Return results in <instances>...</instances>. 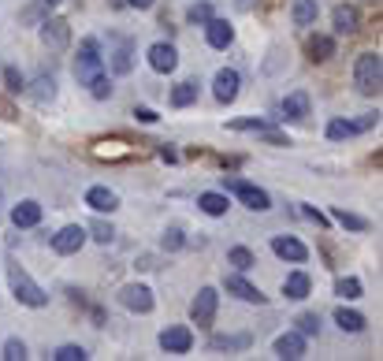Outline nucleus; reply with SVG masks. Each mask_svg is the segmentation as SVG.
<instances>
[{
	"label": "nucleus",
	"instance_id": "obj_1",
	"mask_svg": "<svg viewBox=\"0 0 383 361\" xmlns=\"http://www.w3.org/2000/svg\"><path fill=\"white\" fill-rule=\"evenodd\" d=\"M8 283H12V294H15L19 305H30V309H41V305H49V294L41 291L34 279H30L26 268L8 265Z\"/></svg>",
	"mask_w": 383,
	"mask_h": 361
},
{
	"label": "nucleus",
	"instance_id": "obj_2",
	"mask_svg": "<svg viewBox=\"0 0 383 361\" xmlns=\"http://www.w3.org/2000/svg\"><path fill=\"white\" fill-rule=\"evenodd\" d=\"M380 82H383V60H380V52H361L357 63H354V86H357V93L376 97L380 93Z\"/></svg>",
	"mask_w": 383,
	"mask_h": 361
},
{
	"label": "nucleus",
	"instance_id": "obj_3",
	"mask_svg": "<svg viewBox=\"0 0 383 361\" xmlns=\"http://www.w3.org/2000/svg\"><path fill=\"white\" fill-rule=\"evenodd\" d=\"M104 75V56L101 49H97L93 38H86L79 45V56H75V79H79V86H90Z\"/></svg>",
	"mask_w": 383,
	"mask_h": 361
},
{
	"label": "nucleus",
	"instance_id": "obj_4",
	"mask_svg": "<svg viewBox=\"0 0 383 361\" xmlns=\"http://www.w3.org/2000/svg\"><path fill=\"white\" fill-rule=\"evenodd\" d=\"M224 190H231L238 201L246 205V209H253V213H268L272 209V198H268V190H260L253 187V183H246V179H235V175H224Z\"/></svg>",
	"mask_w": 383,
	"mask_h": 361
},
{
	"label": "nucleus",
	"instance_id": "obj_5",
	"mask_svg": "<svg viewBox=\"0 0 383 361\" xmlns=\"http://www.w3.org/2000/svg\"><path fill=\"white\" fill-rule=\"evenodd\" d=\"M216 302H220V294H216V287H201L198 298L190 302V321L198 328H209L216 321Z\"/></svg>",
	"mask_w": 383,
	"mask_h": 361
},
{
	"label": "nucleus",
	"instance_id": "obj_6",
	"mask_svg": "<svg viewBox=\"0 0 383 361\" xmlns=\"http://www.w3.org/2000/svg\"><path fill=\"white\" fill-rule=\"evenodd\" d=\"M86 238H90V231H86L82 224H68L63 231L52 235V249H56L60 257H71V254H79V249L86 246Z\"/></svg>",
	"mask_w": 383,
	"mask_h": 361
},
{
	"label": "nucleus",
	"instance_id": "obj_7",
	"mask_svg": "<svg viewBox=\"0 0 383 361\" xmlns=\"http://www.w3.org/2000/svg\"><path fill=\"white\" fill-rule=\"evenodd\" d=\"M380 123V112H368V116H361V119H331L327 123V138L331 141H343V138H354V135H361V130H368V127H376Z\"/></svg>",
	"mask_w": 383,
	"mask_h": 361
},
{
	"label": "nucleus",
	"instance_id": "obj_8",
	"mask_svg": "<svg viewBox=\"0 0 383 361\" xmlns=\"http://www.w3.org/2000/svg\"><path fill=\"white\" fill-rule=\"evenodd\" d=\"M238 90H242V79H238V71L235 68H220L216 71V79H212V93H216V101L220 105H231Z\"/></svg>",
	"mask_w": 383,
	"mask_h": 361
},
{
	"label": "nucleus",
	"instance_id": "obj_9",
	"mask_svg": "<svg viewBox=\"0 0 383 361\" xmlns=\"http://www.w3.org/2000/svg\"><path fill=\"white\" fill-rule=\"evenodd\" d=\"M190 346H194V332H190V328L175 324V328H164V332H160V350H164V354H186Z\"/></svg>",
	"mask_w": 383,
	"mask_h": 361
},
{
	"label": "nucleus",
	"instance_id": "obj_10",
	"mask_svg": "<svg viewBox=\"0 0 383 361\" xmlns=\"http://www.w3.org/2000/svg\"><path fill=\"white\" fill-rule=\"evenodd\" d=\"M224 287H227V294H235L238 302H249V305H260V302H265V294H260L253 283L242 276V272H231V276H224Z\"/></svg>",
	"mask_w": 383,
	"mask_h": 361
},
{
	"label": "nucleus",
	"instance_id": "obj_11",
	"mask_svg": "<svg viewBox=\"0 0 383 361\" xmlns=\"http://www.w3.org/2000/svg\"><path fill=\"white\" fill-rule=\"evenodd\" d=\"M272 254L283 257V261H290V265H302V261L309 257V249H305V243H298L294 235H276V238H272Z\"/></svg>",
	"mask_w": 383,
	"mask_h": 361
},
{
	"label": "nucleus",
	"instance_id": "obj_12",
	"mask_svg": "<svg viewBox=\"0 0 383 361\" xmlns=\"http://www.w3.org/2000/svg\"><path fill=\"white\" fill-rule=\"evenodd\" d=\"M149 68L160 71V75H171L175 68H179V52H175V45H168V41L149 45Z\"/></svg>",
	"mask_w": 383,
	"mask_h": 361
},
{
	"label": "nucleus",
	"instance_id": "obj_13",
	"mask_svg": "<svg viewBox=\"0 0 383 361\" xmlns=\"http://www.w3.org/2000/svg\"><path fill=\"white\" fill-rule=\"evenodd\" d=\"M119 302H123L130 313H153V291L146 287V283H130V287H123Z\"/></svg>",
	"mask_w": 383,
	"mask_h": 361
},
{
	"label": "nucleus",
	"instance_id": "obj_14",
	"mask_svg": "<svg viewBox=\"0 0 383 361\" xmlns=\"http://www.w3.org/2000/svg\"><path fill=\"white\" fill-rule=\"evenodd\" d=\"M41 41H45L49 49H68V41H71L68 19H45V23H41Z\"/></svg>",
	"mask_w": 383,
	"mask_h": 361
},
{
	"label": "nucleus",
	"instance_id": "obj_15",
	"mask_svg": "<svg viewBox=\"0 0 383 361\" xmlns=\"http://www.w3.org/2000/svg\"><path fill=\"white\" fill-rule=\"evenodd\" d=\"M108 68H112V75H127L130 68H134V45H130L127 38H116V49L108 52Z\"/></svg>",
	"mask_w": 383,
	"mask_h": 361
},
{
	"label": "nucleus",
	"instance_id": "obj_16",
	"mask_svg": "<svg viewBox=\"0 0 383 361\" xmlns=\"http://www.w3.org/2000/svg\"><path fill=\"white\" fill-rule=\"evenodd\" d=\"M276 358L283 361H294V358H305V335L302 332H287V335H279L276 339Z\"/></svg>",
	"mask_w": 383,
	"mask_h": 361
},
{
	"label": "nucleus",
	"instance_id": "obj_17",
	"mask_svg": "<svg viewBox=\"0 0 383 361\" xmlns=\"http://www.w3.org/2000/svg\"><path fill=\"white\" fill-rule=\"evenodd\" d=\"M86 205H90L93 213H112V209H119V198H116V190H108V187H90L86 190Z\"/></svg>",
	"mask_w": 383,
	"mask_h": 361
},
{
	"label": "nucleus",
	"instance_id": "obj_18",
	"mask_svg": "<svg viewBox=\"0 0 383 361\" xmlns=\"http://www.w3.org/2000/svg\"><path fill=\"white\" fill-rule=\"evenodd\" d=\"M205 38H209L212 49H227L235 41V30H231V23H224V19H209V23H205Z\"/></svg>",
	"mask_w": 383,
	"mask_h": 361
},
{
	"label": "nucleus",
	"instance_id": "obj_19",
	"mask_svg": "<svg viewBox=\"0 0 383 361\" xmlns=\"http://www.w3.org/2000/svg\"><path fill=\"white\" fill-rule=\"evenodd\" d=\"M279 112H283V119H294V123H298V119H305V116H309V93L298 90V93L283 97Z\"/></svg>",
	"mask_w": 383,
	"mask_h": 361
},
{
	"label": "nucleus",
	"instance_id": "obj_20",
	"mask_svg": "<svg viewBox=\"0 0 383 361\" xmlns=\"http://www.w3.org/2000/svg\"><path fill=\"white\" fill-rule=\"evenodd\" d=\"M12 224H15V227H38V224H41V205L30 201V198L19 201L15 209H12Z\"/></svg>",
	"mask_w": 383,
	"mask_h": 361
},
{
	"label": "nucleus",
	"instance_id": "obj_21",
	"mask_svg": "<svg viewBox=\"0 0 383 361\" xmlns=\"http://www.w3.org/2000/svg\"><path fill=\"white\" fill-rule=\"evenodd\" d=\"M309 291H313V283H309V276H305V272H290L287 283H283V294H287V298H294V302L309 298Z\"/></svg>",
	"mask_w": 383,
	"mask_h": 361
},
{
	"label": "nucleus",
	"instance_id": "obj_22",
	"mask_svg": "<svg viewBox=\"0 0 383 361\" xmlns=\"http://www.w3.org/2000/svg\"><path fill=\"white\" fill-rule=\"evenodd\" d=\"M316 0H294V8H290V19H294V26H313L316 23Z\"/></svg>",
	"mask_w": 383,
	"mask_h": 361
},
{
	"label": "nucleus",
	"instance_id": "obj_23",
	"mask_svg": "<svg viewBox=\"0 0 383 361\" xmlns=\"http://www.w3.org/2000/svg\"><path fill=\"white\" fill-rule=\"evenodd\" d=\"M198 205H201V213H205V216H224L227 209H231V201H227V194H216V190L201 194V198H198Z\"/></svg>",
	"mask_w": 383,
	"mask_h": 361
},
{
	"label": "nucleus",
	"instance_id": "obj_24",
	"mask_svg": "<svg viewBox=\"0 0 383 361\" xmlns=\"http://www.w3.org/2000/svg\"><path fill=\"white\" fill-rule=\"evenodd\" d=\"M357 30V8L338 4L335 8V34H354Z\"/></svg>",
	"mask_w": 383,
	"mask_h": 361
},
{
	"label": "nucleus",
	"instance_id": "obj_25",
	"mask_svg": "<svg viewBox=\"0 0 383 361\" xmlns=\"http://www.w3.org/2000/svg\"><path fill=\"white\" fill-rule=\"evenodd\" d=\"M30 97H34V101L38 105H49L52 101V97H56V82H52L49 79V75H41V79H34V86H30V90H26Z\"/></svg>",
	"mask_w": 383,
	"mask_h": 361
},
{
	"label": "nucleus",
	"instance_id": "obj_26",
	"mask_svg": "<svg viewBox=\"0 0 383 361\" xmlns=\"http://www.w3.org/2000/svg\"><path fill=\"white\" fill-rule=\"evenodd\" d=\"M249 343H253L249 335H212L209 350H246Z\"/></svg>",
	"mask_w": 383,
	"mask_h": 361
},
{
	"label": "nucleus",
	"instance_id": "obj_27",
	"mask_svg": "<svg viewBox=\"0 0 383 361\" xmlns=\"http://www.w3.org/2000/svg\"><path fill=\"white\" fill-rule=\"evenodd\" d=\"M335 324L343 328V332L357 335L361 328H365V316H361V313H354V309H335Z\"/></svg>",
	"mask_w": 383,
	"mask_h": 361
},
{
	"label": "nucleus",
	"instance_id": "obj_28",
	"mask_svg": "<svg viewBox=\"0 0 383 361\" xmlns=\"http://www.w3.org/2000/svg\"><path fill=\"white\" fill-rule=\"evenodd\" d=\"M198 101V82H179L171 90V105L175 108H186V105H194Z\"/></svg>",
	"mask_w": 383,
	"mask_h": 361
},
{
	"label": "nucleus",
	"instance_id": "obj_29",
	"mask_svg": "<svg viewBox=\"0 0 383 361\" xmlns=\"http://www.w3.org/2000/svg\"><path fill=\"white\" fill-rule=\"evenodd\" d=\"M331 216L343 227H350V231H368V220L365 216H357V213H346V209H331Z\"/></svg>",
	"mask_w": 383,
	"mask_h": 361
},
{
	"label": "nucleus",
	"instance_id": "obj_30",
	"mask_svg": "<svg viewBox=\"0 0 383 361\" xmlns=\"http://www.w3.org/2000/svg\"><path fill=\"white\" fill-rule=\"evenodd\" d=\"M309 52H313V60H331V56H335V41L324 38V34H316V38L309 41Z\"/></svg>",
	"mask_w": 383,
	"mask_h": 361
},
{
	"label": "nucleus",
	"instance_id": "obj_31",
	"mask_svg": "<svg viewBox=\"0 0 383 361\" xmlns=\"http://www.w3.org/2000/svg\"><path fill=\"white\" fill-rule=\"evenodd\" d=\"M227 261H231V265H235L238 272H249V268H253V265H257V257H253V254H249V249H246V246H235V249H231V254H227Z\"/></svg>",
	"mask_w": 383,
	"mask_h": 361
},
{
	"label": "nucleus",
	"instance_id": "obj_32",
	"mask_svg": "<svg viewBox=\"0 0 383 361\" xmlns=\"http://www.w3.org/2000/svg\"><path fill=\"white\" fill-rule=\"evenodd\" d=\"M335 294H343V298H361V279L357 276H343L335 283Z\"/></svg>",
	"mask_w": 383,
	"mask_h": 361
},
{
	"label": "nucleus",
	"instance_id": "obj_33",
	"mask_svg": "<svg viewBox=\"0 0 383 361\" xmlns=\"http://www.w3.org/2000/svg\"><path fill=\"white\" fill-rule=\"evenodd\" d=\"M0 358H4V361H23L26 358V343H23V339H8Z\"/></svg>",
	"mask_w": 383,
	"mask_h": 361
},
{
	"label": "nucleus",
	"instance_id": "obj_34",
	"mask_svg": "<svg viewBox=\"0 0 383 361\" xmlns=\"http://www.w3.org/2000/svg\"><path fill=\"white\" fill-rule=\"evenodd\" d=\"M45 12H49L45 4H30L26 12H23V23H26V26H41V23H45V19H49Z\"/></svg>",
	"mask_w": 383,
	"mask_h": 361
},
{
	"label": "nucleus",
	"instance_id": "obj_35",
	"mask_svg": "<svg viewBox=\"0 0 383 361\" xmlns=\"http://www.w3.org/2000/svg\"><path fill=\"white\" fill-rule=\"evenodd\" d=\"M227 130H257V135H265L268 123H265V119H231Z\"/></svg>",
	"mask_w": 383,
	"mask_h": 361
},
{
	"label": "nucleus",
	"instance_id": "obj_36",
	"mask_svg": "<svg viewBox=\"0 0 383 361\" xmlns=\"http://www.w3.org/2000/svg\"><path fill=\"white\" fill-rule=\"evenodd\" d=\"M298 332L302 335H316V332H320V316H316V313H302L298 316Z\"/></svg>",
	"mask_w": 383,
	"mask_h": 361
},
{
	"label": "nucleus",
	"instance_id": "obj_37",
	"mask_svg": "<svg viewBox=\"0 0 383 361\" xmlns=\"http://www.w3.org/2000/svg\"><path fill=\"white\" fill-rule=\"evenodd\" d=\"M186 19H190V23H201V26H205V23H209V19H212V8H209V4H205V0H201V4H194L190 12H186Z\"/></svg>",
	"mask_w": 383,
	"mask_h": 361
},
{
	"label": "nucleus",
	"instance_id": "obj_38",
	"mask_svg": "<svg viewBox=\"0 0 383 361\" xmlns=\"http://www.w3.org/2000/svg\"><path fill=\"white\" fill-rule=\"evenodd\" d=\"M52 358H56V361H82V358H86V350H82V346H75V343H68V346H60Z\"/></svg>",
	"mask_w": 383,
	"mask_h": 361
},
{
	"label": "nucleus",
	"instance_id": "obj_39",
	"mask_svg": "<svg viewBox=\"0 0 383 361\" xmlns=\"http://www.w3.org/2000/svg\"><path fill=\"white\" fill-rule=\"evenodd\" d=\"M90 231H93V238H97V243H101V246H108V243H112V238H116L112 224H104V220H97V224L90 227Z\"/></svg>",
	"mask_w": 383,
	"mask_h": 361
},
{
	"label": "nucleus",
	"instance_id": "obj_40",
	"mask_svg": "<svg viewBox=\"0 0 383 361\" xmlns=\"http://www.w3.org/2000/svg\"><path fill=\"white\" fill-rule=\"evenodd\" d=\"M182 243L186 238H182L179 227H168V231H164V249H182Z\"/></svg>",
	"mask_w": 383,
	"mask_h": 361
},
{
	"label": "nucleus",
	"instance_id": "obj_41",
	"mask_svg": "<svg viewBox=\"0 0 383 361\" xmlns=\"http://www.w3.org/2000/svg\"><path fill=\"white\" fill-rule=\"evenodd\" d=\"M90 93L97 97V101H104V97L112 93V86H108V75H101V79H97V82H90Z\"/></svg>",
	"mask_w": 383,
	"mask_h": 361
},
{
	"label": "nucleus",
	"instance_id": "obj_42",
	"mask_svg": "<svg viewBox=\"0 0 383 361\" xmlns=\"http://www.w3.org/2000/svg\"><path fill=\"white\" fill-rule=\"evenodd\" d=\"M4 79H8V90H12V93L23 90V75H19L15 68H8V71H4Z\"/></svg>",
	"mask_w": 383,
	"mask_h": 361
},
{
	"label": "nucleus",
	"instance_id": "obj_43",
	"mask_svg": "<svg viewBox=\"0 0 383 361\" xmlns=\"http://www.w3.org/2000/svg\"><path fill=\"white\" fill-rule=\"evenodd\" d=\"M134 119H138V123H157V112H153V108H134Z\"/></svg>",
	"mask_w": 383,
	"mask_h": 361
},
{
	"label": "nucleus",
	"instance_id": "obj_44",
	"mask_svg": "<svg viewBox=\"0 0 383 361\" xmlns=\"http://www.w3.org/2000/svg\"><path fill=\"white\" fill-rule=\"evenodd\" d=\"M302 213H305V216H309V220H313L316 227H324V224H327V220H324V216H320V213H316V209H313V205H302Z\"/></svg>",
	"mask_w": 383,
	"mask_h": 361
},
{
	"label": "nucleus",
	"instance_id": "obj_45",
	"mask_svg": "<svg viewBox=\"0 0 383 361\" xmlns=\"http://www.w3.org/2000/svg\"><path fill=\"white\" fill-rule=\"evenodd\" d=\"M127 4H130V8H138V12H149L153 0H127Z\"/></svg>",
	"mask_w": 383,
	"mask_h": 361
},
{
	"label": "nucleus",
	"instance_id": "obj_46",
	"mask_svg": "<svg viewBox=\"0 0 383 361\" xmlns=\"http://www.w3.org/2000/svg\"><path fill=\"white\" fill-rule=\"evenodd\" d=\"M41 4H45V8H56V4H60V0H41Z\"/></svg>",
	"mask_w": 383,
	"mask_h": 361
},
{
	"label": "nucleus",
	"instance_id": "obj_47",
	"mask_svg": "<svg viewBox=\"0 0 383 361\" xmlns=\"http://www.w3.org/2000/svg\"><path fill=\"white\" fill-rule=\"evenodd\" d=\"M127 4V0H112V8H123Z\"/></svg>",
	"mask_w": 383,
	"mask_h": 361
}]
</instances>
